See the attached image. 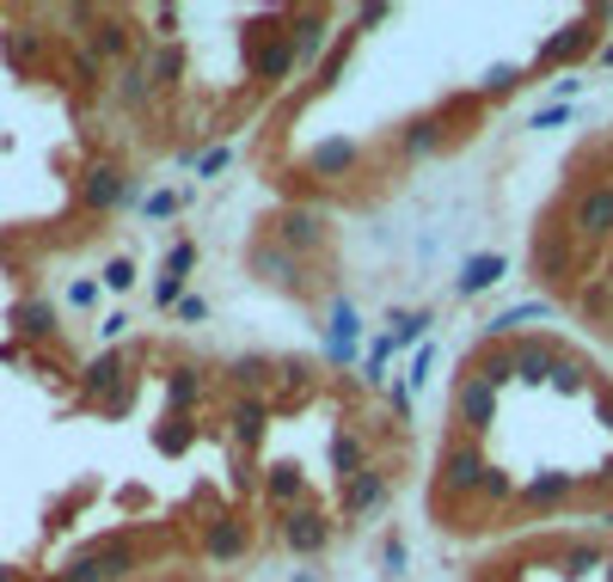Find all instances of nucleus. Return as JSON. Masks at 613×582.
<instances>
[{
	"mask_svg": "<svg viewBox=\"0 0 613 582\" xmlns=\"http://www.w3.org/2000/svg\"><path fill=\"white\" fill-rule=\"evenodd\" d=\"M0 582H7V576H0Z\"/></svg>",
	"mask_w": 613,
	"mask_h": 582,
	"instance_id": "nucleus-28",
	"label": "nucleus"
},
{
	"mask_svg": "<svg viewBox=\"0 0 613 582\" xmlns=\"http://www.w3.org/2000/svg\"><path fill=\"white\" fill-rule=\"evenodd\" d=\"M509 490H516V485H509V472H503V466H491L485 485H479V497H485V503H509Z\"/></svg>",
	"mask_w": 613,
	"mask_h": 582,
	"instance_id": "nucleus-22",
	"label": "nucleus"
},
{
	"mask_svg": "<svg viewBox=\"0 0 613 582\" xmlns=\"http://www.w3.org/2000/svg\"><path fill=\"white\" fill-rule=\"evenodd\" d=\"M264 497L270 503H294V497H301V472H294V466H277L270 485H264Z\"/></svg>",
	"mask_w": 613,
	"mask_h": 582,
	"instance_id": "nucleus-18",
	"label": "nucleus"
},
{
	"mask_svg": "<svg viewBox=\"0 0 613 582\" xmlns=\"http://www.w3.org/2000/svg\"><path fill=\"white\" fill-rule=\"evenodd\" d=\"M19 325H25L31 337H43V331H55V306L50 301H25L19 306Z\"/></svg>",
	"mask_w": 613,
	"mask_h": 582,
	"instance_id": "nucleus-19",
	"label": "nucleus"
},
{
	"mask_svg": "<svg viewBox=\"0 0 613 582\" xmlns=\"http://www.w3.org/2000/svg\"><path fill=\"white\" fill-rule=\"evenodd\" d=\"M105 282H111V289H129V282H135V264H129V258H111V264H105Z\"/></svg>",
	"mask_w": 613,
	"mask_h": 582,
	"instance_id": "nucleus-24",
	"label": "nucleus"
},
{
	"mask_svg": "<svg viewBox=\"0 0 613 582\" xmlns=\"http://www.w3.org/2000/svg\"><path fill=\"white\" fill-rule=\"evenodd\" d=\"M589 43H595V31H589V25H576V31H564V38L559 43H547V55H540V62H571V55H583L589 50Z\"/></svg>",
	"mask_w": 613,
	"mask_h": 582,
	"instance_id": "nucleus-14",
	"label": "nucleus"
},
{
	"mask_svg": "<svg viewBox=\"0 0 613 582\" xmlns=\"http://www.w3.org/2000/svg\"><path fill=\"white\" fill-rule=\"evenodd\" d=\"M387 564H393V570H405V540H399V533L387 540Z\"/></svg>",
	"mask_w": 613,
	"mask_h": 582,
	"instance_id": "nucleus-27",
	"label": "nucleus"
},
{
	"mask_svg": "<svg viewBox=\"0 0 613 582\" xmlns=\"http://www.w3.org/2000/svg\"><path fill=\"white\" fill-rule=\"evenodd\" d=\"M454 424H467V436H479V429L497 424V386L485 381L479 368H467L460 386H454Z\"/></svg>",
	"mask_w": 613,
	"mask_h": 582,
	"instance_id": "nucleus-1",
	"label": "nucleus"
},
{
	"mask_svg": "<svg viewBox=\"0 0 613 582\" xmlns=\"http://www.w3.org/2000/svg\"><path fill=\"white\" fill-rule=\"evenodd\" d=\"M320 50H325V19H313L306 31H294V55H301V62H313Z\"/></svg>",
	"mask_w": 613,
	"mask_h": 582,
	"instance_id": "nucleus-21",
	"label": "nucleus"
},
{
	"mask_svg": "<svg viewBox=\"0 0 613 582\" xmlns=\"http://www.w3.org/2000/svg\"><path fill=\"white\" fill-rule=\"evenodd\" d=\"M264 417H270L264 398H240V405L227 410V424H233V441H258V436H264Z\"/></svg>",
	"mask_w": 613,
	"mask_h": 582,
	"instance_id": "nucleus-7",
	"label": "nucleus"
},
{
	"mask_svg": "<svg viewBox=\"0 0 613 582\" xmlns=\"http://www.w3.org/2000/svg\"><path fill=\"white\" fill-rule=\"evenodd\" d=\"M533 264H540V277H564V270H571V246H564L559 233H540V246H533Z\"/></svg>",
	"mask_w": 613,
	"mask_h": 582,
	"instance_id": "nucleus-10",
	"label": "nucleus"
},
{
	"mask_svg": "<svg viewBox=\"0 0 613 582\" xmlns=\"http://www.w3.org/2000/svg\"><path fill=\"white\" fill-rule=\"evenodd\" d=\"M497 277H503V258H472V264H467V277H460V294H479V289H491Z\"/></svg>",
	"mask_w": 613,
	"mask_h": 582,
	"instance_id": "nucleus-15",
	"label": "nucleus"
},
{
	"mask_svg": "<svg viewBox=\"0 0 613 582\" xmlns=\"http://www.w3.org/2000/svg\"><path fill=\"white\" fill-rule=\"evenodd\" d=\"M429 147H441V123H412V135H405V154H429Z\"/></svg>",
	"mask_w": 613,
	"mask_h": 582,
	"instance_id": "nucleus-20",
	"label": "nucleus"
},
{
	"mask_svg": "<svg viewBox=\"0 0 613 582\" xmlns=\"http://www.w3.org/2000/svg\"><path fill=\"white\" fill-rule=\"evenodd\" d=\"M325 540H332V521L320 509H289V521H282V545L289 552H325Z\"/></svg>",
	"mask_w": 613,
	"mask_h": 582,
	"instance_id": "nucleus-4",
	"label": "nucleus"
},
{
	"mask_svg": "<svg viewBox=\"0 0 613 582\" xmlns=\"http://www.w3.org/2000/svg\"><path fill=\"white\" fill-rule=\"evenodd\" d=\"M294 62H301V55H294V38H277V43L258 50V74H264V80H289Z\"/></svg>",
	"mask_w": 613,
	"mask_h": 582,
	"instance_id": "nucleus-8",
	"label": "nucleus"
},
{
	"mask_svg": "<svg viewBox=\"0 0 613 582\" xmlns=\"http://www.w3.org/2000/svg\"><path fill=\"white\" fill-rule=\"evenodd\" d=\"M571 233L576 239H607L613 233V185L601 178V185H589V190H576V202H571Z\"/></svg>",
	"mask_w": 613,
	"mask_h": 582,
	"instance_id": "nucleus-3",
	"label": "nucleus"
},
{
	"mask_svg": "<svg viewBox=\"0 0 613 582\" xmlns=\"http://www.w3.org/2000/svg\"><path fill=\"white\" fill-rule=\"evenodd\" d=\"M564 478H533L528 490H521V497H528V509H552V503H564Z\"/></svg>",
	"mask_w": 613,
	"mask_h": 582,
	"instance_id": "nucleus-17",
	"label": "nucleus"
},
{
	"mask_svg": "<svg viewBox=\"0 0 613 582\" xmlns=\"http://www.w3.org/2000/svg\"><path fill=\"white\" fill-rule=\"evenodd\" d=\"M485 454H479V441L472 436H454L448 441V454H441V490H454V497H467V490H479L485 485Z\"/></svg>",
	"mask_w": 613,
	"mask_h": 582,
	"instance_id": "nucleus-2",
	"label": "nucleus"
},
{
	"mask_svg": "<svg viewBox=\"0 0 613 582\" xmlns=\"http://www.w3.org/2000/svg\"><path fill=\"white\" fill-rule=\"evenodd\" d=\"M509 362H516V381H552L559 350H552V337H516V344H509Z\"/></svg>",
	"mask_w": 613,
	"mask_h": 582,
	"instance_id": "nucleus-5",
	"label": "nucleus"
},
{
	"mask_svg": "<svg viewBox=\"0 0 613 582\" xmlns=\"http://www.w3.org/2000/svg\"><path fill=\"white\" fill-rule=\"evenodd\" d=\"M221 166H227V147H209V154L197 159V173H202V178H209V173H221Z\"/></svg>",
	"mask_w": 613,
	"mask_h": 582,
	"instance_id": "nucleus-25",
	"label": "nucleus"
},
{
	"mask_svg": "<svg viewBox=\"0 0 613 582\" xmlns=\"http://www.w3.org/2000/svg\"><path fill=\"white\" fill-rule=\"evenodd\" d=\"M252 264L270 270V282H294V252L289 246H252Z\"/></svg>",
	"mask_w": 613,
	"mask_h": 582,
	"instance_id": "nucleus-13",
	"label": "nucleus"
},
{
	"mask_svg": "<svg viewBox=\"0 0 613 582\" xmlns=\"http://www.w3.org/2000/svg\"><path fill=\"white\" fill-rule=\"evenodd\" d=\"M387 503V472L381 466H362L356 478H344V516H374Z\"/></svg>",
	"mask_w": 613,
	"mask_h": 582,
	"instance_id": "nucleus-6",
	"label": "nucleus"
},
{
	"mask_svg": "<svg viewBox=\"0 0 613 582\" xmlns=\"http://www.w3.org/2000/svg\"><path fill=\"white\" fill-rule=\"evenodd\" d=\"M62 582H111V570H105V564H98V558H81V564L67 570V576H62Z\"/></svg>",
	"mask_w": 613,
	"mask_h": 582,
	"instance_id": "nucleus-23",
	"label": "nucleus"
},
{
	"mask_svg": "<svg viewBox=\"0 0 613 582\" xmlns=\"http://www.w3.org/2000/svg\"><path fill=\"white\" fill-rule=\"evenodd\" d=\"M202 552H209V558H240L246 552V528H240V521H215L209 540H202Z\"/></svg>",
	"mask_w": 613,
	"mask_h": 582,
	"instance_id": "nucleus-9",
	"label": "nucleus"
},
{
	"mask_svg": "<svg viewBox=\"0 0 613 582\" xmlns=\"http://www.w3.org/2000/svg\"><path fill=\"white\" fill-rule=\"evenodd\" d=\"M117 197H123V173L117 166H98V173L86 178V202H93V209H111Z\"/></svg>",
	"mask_w": 613,
	"mask_h": 582,
	"instance_id": "nucleus-11",
	"label": "nucleus"
},
{
	"mask_svg": "<svg viewBox=\"0 0 613 582\" xmlns=\"http://www.w3.org/2000/svg\"><path fill=\"white\" fill-rule=\"evenodd\" d=\"M332 460H337V472H344V478H356V472H362V436L337 429V441H332Z\"/></svg>",
	"mask_w": 613,
	"mask_h": 582,
	"instance_id": "nucleus-16",
	"label": "nucleus"
},
{
	"mask_svg": "<svg viewBox=\"0 0 613 582\" xmlns=\"http://www.w3.org/2000/svg\"><path fill=\"white\" fill-rule=\"evenodd\" d=\"M178 319H209V301H197V294H190V301H178Z\"/></svg>",
	"mask_w": 613,
	"mask_h": 582,
	"instance_id": "nucleus-26",
	"label": "nucleus"
},
{
	"mask_svg": "<svg viewBox=\"0 0 613 582\" xmlns=\"http://www.w3.org/2000/svg\"><path fill=\"white\" fill-rule=\"evenodd\" d=\"M282 239H289V252H306V246L325 239V227H320V215H289V221H282Z\"/></svg>",
	"mask_w": 613,
	"mask_h": 582,
	"instance_id": "nucleus-12",
	"label": "nucleus"
}]
</instances>
